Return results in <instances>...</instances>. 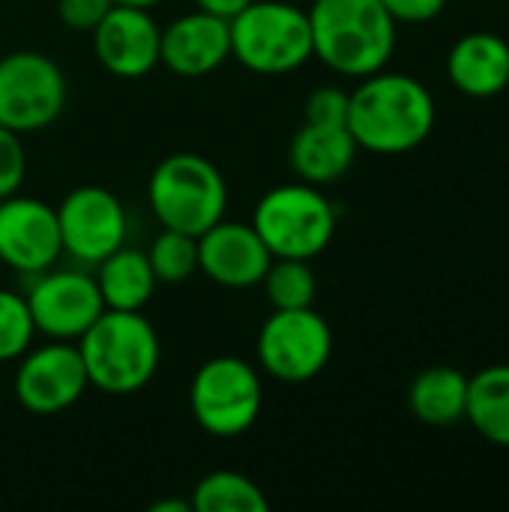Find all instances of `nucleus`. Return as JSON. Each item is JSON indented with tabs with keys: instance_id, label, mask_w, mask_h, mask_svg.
Here are the masks:
<instances>
[{
	"instance_id": "obj_1",
	"label": "nucleus",
	"mask_w": 509,
	"mask_h": 512,
	"mask_svg": "<svg viewBox=\"0 0 509 512\" xmlns=\"http://www.w3.org/2000/svg\"><path fill=\"white\" fill-rule=\"evenodd\" d=\"M435 99L429 87L405 72H375L360 78L348 99V132L360 150L399 156L417 150L435 129Z\"/></svg>"
},
{
	"instance_id": "obj_2",
	"label": "nucleus",
	"mask_w": 509,
	"mask_h": 512,
	"mask_svg": "<svg viewBox=\"0 0 509 512\" xmlns=\"http://www.w3.org/2000/svg\"><path fill=\"white\" fill-rule=\"evenodd\" d=\"M312 51L345 78L387 69L396 51V21L381 0H312Z\"/></svg>"
},
{
	"instance_id": "obj_3",
	"label": "nucleus",
	"mask_w": 509,
	"mask_h": 512,
	"mask_svg": "<svg viewBox=\"0 0 509 512\" xmlns=\"http://www.w3.org/2000/svg\"><path fill=\"white\" fill-rule=\"evenodd\" d=\"M90 387L108 396H132L159 372V333L141 312L105 309L75 342Z\"/></svg>"
},
{
	"instance_id": "obj_4",
	"label": "nucleus",
	"mask_w": 509,
	"mask_h": 512,
	"mask_svg": "<svg viewBox=\"0 0 509 512\" xmlns=\"http://www.w3.org/2000/svg\"><path fill=\"white\" fill-rule=\"evenodd\" d=\"M147 201L162 228L201 237L228 210V183L222 171L201 153L165 156L150 180Z\"/></svg>"
},
{
	"instance_id": "obj_5",
	"label": "nucleus",
	"mask_w": 509,
	"mask_h": 512,
	"mask_svg": "<svg viewBox=\"0 0 509 512\" xmlns=\"http://www.w3.org/2000/svg\"><path fill=\"white\" fill-rule=\"evenodd\" d=\"M339 213L321 186L294 180L267 189L255 210L252 228L273 258H318L336 237Z\"/></svg>"
},
{
	"instance_id": "obj_6",
	"label": "nucleus",
	"mask_w": 509,
	"mask_h": 512,
	"mask_svg": "<svg viewBox=\"0 0 509 512\" xmlns=\"http://www.w3.org/2000/svg\"><path fill=\"white\" fill-rule=\"evenodd\" d=\"M231 57L255 75H288L312 51L309 12L288 0H252L231 21Z\"/></svg>"
},
{
	"instance_id": "obj_7",
	"label": "nucleus",
	"mask_w": 509,
	"mask_h": 512,
	"mask_svg": "<svg viewBox=\"0 0 509 512\" xmlns=\"http://www.w3.org/2000/svg\"><path fill=\"white\" fill-rule=\"evenodd\" d=\"M189 408L195 423L213 438L246 435L264 408L261 369L243 357H210L189 384Z\"/></svg>"
},
{
	"instance_id": "obj_8",
	"label": "nucleus",
	"mask_w": 509,
	"mask_h": 512,
	"mask_svg": "<svg viewBox=\"0 0 509 512\" xmlns=\"http://www.w3.org/2000/svg\"><path fill=\"white\" fill-rule=\"evenodd\" d=\"M258 369L282 384H306L318 378L333 357V330L321 312L273 309L255 339Z\"/></svg>"
},
{
	"instance_id": "obj_9",
	"label": "nucleus",
	"mask_w": 509,
	"mask_h": 512,
	"mask_svg": "<svg viewBox=\"0 0 509 512\" xmlns=\"http://www.w3.org/2000/svg\"><path fill=\"white\" fill-rule=\"evenodd\" d=\"M66 75L42 51L0 57V126L30 135L48 129L66 108Z\"/></svg>"
},
{
	"instance_id": "obj_10",
	"label": "nucleus",
	"mask_w": 509,
	"mask_h": 512,
	"mask_svg": "<svg viewBox=\"0 0 509 512\" xmlns=\"http://www.w3.org/2000/svg\"><path fill=\"white\" fill-rule=\"evenodd\" d=\"M15 363L12 396L27 414L36 417H51L72 408L90 387L75 342L48 339V345H30Z\"/></svg>"
},
{
	"instance_id": "obj_11",
	"label": "nucleus",
	"mask_w": 509,
	"mask_h": 512,
	"mask_svg": "<svg viewBox=\"0 0 509 512\" xmlns=\"http://www.w3.org/2000/svg\"><path fill=\"white\" fill-rule=\"evenodd\" d=\"M36 333L54 342H78L105 312L99 285L81 270H45L24 294Z\"/></svg>"
},
{
	"instance_id": "obj_12",
	"label": "nucleus",
	"mask_w": 509,
	"mask_h": 512,
	"mask_svg": "<svg viewBox=\"0 0 509 512\" xmlns=\"http://www.w3.org/2000/svg\"><path fill=\"white\" fill-rule=\"evenodd\" d=\"M63 252L81 264H99L126 243L123 201L105 186H78L54 207Z\"/></svg>"
},
{
	"instance_id": "obj_13",
	"label": "nucleus",
	"mask_w": 509,
	"mask_h": 512,
	"mask_svg": "<svg viewBox=\"0 0 509 512\" xmlns=\"http://www.w3.org/2000/svg\"><path fill=\"white\" fill-rule=\"evenodd\" d=\"M63 255L57 210L33 195L0 198V264L36 276L57 264Z\"/></svg>"
},
{
	"instance_id": "obj_14",
	"label": "nucleus",
	"mask_w": 509,
	"mask_h": 512,
	"mask_svg": "<svg viewBox=\"0 0 509 512\" xmlns=\"http://www.w3.org/2000/svg\"><path fill=\"white\" fill-rule=\"evenodd\" d=\"M90 36L96 60L114 78H144L159 66L162 27L147 9L114 3V9L93 27Z\"/></svg>"
},
{
	"instance_id": "obj_15",
	"label": "nucleus",
	"mask_w": 509,
	"mask_h": 512,
	"mask_svg": "<svg viewBox=\"0 0 509 512\" xmlns=\"http://www.w3.org/2000/svg\"><path fill=\"white\" fill-rule=\"evenodd\" d=\"M273 255L252 228V222H231L219 219L198 237V273L210 282L243 291L261 285Z\"/></svg>"
},
{
	"instance_id": "obj_16",
	"label": "nucleus",
	"mask_w": 509,
	"mask_h": 512,
	"mask_svg": "<svg viewBox=\"0 0 509 512\" xmlns=\"http://www.w3.org/2000/svg\"><path fill=\"white\" fill-rule=\"evenodd\" d=\"M231 57V24L210 12H186L162 27L159 66L180 78H201L216 72Z\"/></svg>"
},
{
	"instance_id": "obj_17",
	"label": "nucleus",
	"mask_w": 509,
	"mask_h": 512,
	"mask_svg": "<svg viewBox=\"0 0 509 512\" xmlns=\"http://www.w3.org/2000/svg\"><path fill=\"white\" fill-rule=\"evenodd\" d=\"M453 87L471 99H492L509 87V42L498 33L474 30L456 39L447 54Z\"/></svg>"
},
{
	"instance_id": "obj_18",
	"label": "nucleus",
	"mask_w": 509,
	"mask_h": 512,
	"mask_svg": "<svg viewBox=\"0 0 509 512\" xmlns=\"http://www.w3.org/2000/svg\"><path fill=\"white\" fill-rule=\"evenodd\" d=\"M357 150L360 147L348 126L303 120V126L294 132L288 144V162L297 180L312 186H330L351 171Z\"/></svg>"
},
{
	"instance_id": "obj_19",
	"label": "nucleus",
	"mask_w": 509,
	"mask_h": 512,
	"mask_svg": "<svg viewBox=\"0 0 509 512\" xmlns=\"http://www.w3.org/2000/svg\"><path fill=\"white\" fill-rule=\"evenodd\" d=\"M93 279L99 285L105 309L117 312H141L153 300V291L159 285L147 261V252L129 249L126 243L96 264Z\"/></svg>"
},
{
	"instance_id": "obj_20",
	"label": "nucleus",
	"mask_w": 509,
	"mask_h": 512,
	"mask_svg": "<svg viewBox=\"0 0 509 512\" xmlns=\"http://www.w3.org/2000/svg\"><path fill=\"white\" fill-rule=\"evenodd\" d=\"M411 414L435 429H447L465 420L468 408V375L456 366L423 369L408 390Z\"/></svg>"
},
{
	"instance_id": "obj_21",
	"label": "nucleus",
	"mask_w": 509,
	"mask_h": 512,
	"mask_svg": "<svg viewBox=\"0 0 509 512\" xmlns=\"http://www.w3.org/2000/svg\"><path fill=\"white\" fill-rule=\"evenodd\" d=\"M465 420L480 438L509 450V366H486L468 378Z\"/></svg>"
},
{
	"instance_id": "obj_22",
	"label": "nucleus",
	"mask_w": 509,
	"mask_h": 512,
	"mask_svg": "<svg viewBox=\"0 0 509 512\" xmlns=\"http://www.w3.org/2000/svg\"><path fill=\"white\" fill-rule=\"evenodd\" d=\"M195 512H267L270 501L255 480L240 471H210L192 489Z\"/></svg>"
},
{
	"instance_id": "obj_23",
	"label": "nucleus",
	"mask_w": 509,
	"mask_h": 512,
	"mask_svg": "<svg viewBox=\"0 0 509 512\" xmlns=\"http://www.w3.org/2000/svg\"><path fill=\"white\" fill-rule=\"evenodd\" d=\"M261 288L273 309H306L315 303L318 279L309 267V261L300 258H273Z\"/></svg>"
},
{
	"instance_id": "obj_24",
	"label": "nucleus",
	"mask_w": 509,
	"mask_h": 512,
	"mask_svg": "<svg viewBox=\"0 0 509 512\" xmlns=\"http://www.w3.org/2000/svg\"><path fill=\"white\" fill-rule=\"evenodd\" d=\"M147 261L153 267L156 282L180 285L198 273V237L162 228L147 249Z\"/></svg>"
},
{
	"instance_id": "obj_25",
	"label": "nucleus",
	"mask_w": 509,
	"mask_h": 512,
	"mask_svg": "<svg viewBox=\"0 0 509 512\" xmlns=\"http://www.w3.org/2000/svg\"><path fill=\"white\" fill-rule=\"evenodd\" d=\"M36 327L27 300L0 288V363H15L33 345Z\"/></svg>"
},
{
	"instance_id": "obj_26",
	"label": "nucleus",
	"mask_w": 509,
	"mask_h": 512,
	"mask_svg": "<svg viewBox=\"0 0 509 512\" xmlns=\"http://www.w3.org/2000/svg\"><path fill=\"white\" fill-rule=\"evenodd\" d=\"M24 177H27V153L21 135L0 126V198L15 195Z\"/></svg>"
},
{
	"instance_id": "obj_27",
	"label": "nucleus",
	"mask_w": 509,
	"mask_h": 512,
	"mask_svg": "<svg viewBox=\"0 0 509 512\" xmlns=\"http://www.w3.org/2000/svg\"><path fill=\"white\" fill-rule=\"evenodd\" d=\"M348 99L351 93L342 87H318L306 96L303 105V120L309 123H333V126H348Z\"/></svg>"
},
{
	"instance_id": "obj_28",
	"label": "nucleus",
	"mask_w": 509,
	"mask_h": 512,
	"mask_svg": "<svg viewBox=\"0 0 509 512\" xmlns=\"http://www.w3.org/2000/svg\"><path fill=\"white\" fill-rule=\"evenodd\" d=\"M114 9V0H57L63 27L75 33H93V27Z\"/></svg>"
},
{
	"instance_id": "obj_29",
	"label": "nucleus",
	"mask_w": 509,
	"mask_h": 512,
	"mask_svg": "<svg viewBox=\"0 0 509 512\" xmlns=\"http://www.w3.org/2000/svg\"><path fill=\"white\" fill-rule=\"evenodd\" d=\"M381 3L396 24H426L447 9V0H381Z\"/></svg>"
},
{
	"instance_id": "obj_30",
	"label": "nucleus",
	"mask_w": 509,
	"mask_h": 512,
	"mask_svg": "<svg viewBox=\"0 0 509 512\" xmlns=\"http://www.w3.org/2000/svg\"><path fill=\"white\" fill-rule=\"evenodd\" d=\"M252 0H195V6L201 12H210V15H219L225 21H231L234 15H240Z\"/></svg>"
},
{
	"instance_id": "obj_31",
	"label": "nucleus",
	"mask_w": 509,
	"mask_h": 512,
	"mask_svg": "<svg viewBox=\"0 0 509 512\" xmlns=\"http://www.w3.org/2000/svg\"><path fill=\"white\" fill-rule=\"evenodd\" d=\"M150 512H192V501H174V498H165V501L150 504Z\"/></svg>"
},
{
	"instance_id": "obj_32",
	"label": "nucleus",
	"mask_w": 509,
	"mask_h": 512,
	"mask_svg": "<svg viewBox=\"0 0 509 512\" xmlns=\"http://www.w3.org/2000/svg\"><path fill=\"white\" fill-rule=\"evenodd\" d=\"M114 3H120V6H138V9H153L162 0H114Z\"/></svg>"
},
{
	"instance_id": "obj_33",
	"label": "nucleus",
	"mask_w": 509,
	"mask_h": 512,
	"mask_svg": "<svg viewBox=\"0 0 509 512\" xmlns=\"http://www.w3.org/2000/svg\"><path fill=\"white\" fill-rule=\"evenodd\" d=\"M0 270H3V264H0Z\"/></svg>"
}]
</instances>
